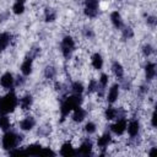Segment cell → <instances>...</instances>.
I'll return each instance as SVG.
<instances>
[{"label": "cell", "mask_w": 157, "mask_h": 157, "mask_svg": "<svg viewBox=\"0 0 157 157\" xmlns=\"http://www.w3.org/2000/svg\"><path fill=\"white\" fill-rule=\"evenodd\" d=\"M147 22H148V23H151V25L153 26V25H155V22H156V21H155V17H148Z\"/></svg>", "instance_id": "35"}, {"label": "cell", "mask_w": 157, "mask_h": 157, "mask_svg": "<svg viewBox=\"0 0 157 157\" xmlns=\"http://www.w3.org/2000/svg\"><path fill=\"white\" fill-rule=\"evenodd\" d=\"M112 142V136L109 134H103L101 137H98L97 140V146L99 148H105L108 147V145Z\"/></svg>", "instance_id": "19"}, {"label": "cell", "mask_w": 157, "mask_h": 157, "mask_svg": "<svg viewBox=\"0 0 157 157\" xmlns=\"http://www.w3.org/2000/svg\"><path fill=\"white\" fill-rule=\"evenodd\" d=\"M0 115H1V114H0Z\"/></svg>", "instance_id": "37"}, {"label": "cell", "mask_w": 157, "mask_h": 157, "mask_svg": "<svg viewBox=\"0 0 157 157\" xmlns=\"http://www.w3.org/2000/svg\"><path fill=\"white\" fill-rule=\"evenodd\" d=\"M75 49V42L70 36H66L61 40V53L65 59H69Z\"/></svg>", "instance_id": "4"}, {"label": "cell", "mask_w": 157, "mask_h": 157, "mask_svg": "<svg viewBox=\"0 0 157 157\" xmlns=\"http://www.w3.org/2000/svg\"><path fill=\"white\" fill-rule=\"evenodd\" d=\"M126 125H128L126 119H125L124 117H121V118H118L117 121L110 126V130H112L115 135L120 136V135H123V134L126 131Z\"/></svg>", "instance_id": "6"}, {"label": "cell", "mask_w": 157, "mask_h": 157, "mask_svg": "<svg viewBox=\"0 0 157 157\" xmlns=\"http://www.w3.org/2000/svg\"><path fill=\"white\" fill-rule=\"evenodd\" d=\"M34 125H36V120H34V118H32V117H26V118H23V119L20 121V128H21L22 130H25V131H28V130L33 129Z\"/></svg>", "instance_id": "12"}, {"label": "cell", "mask_w": 157, "mask_h": 157, "mask_svg": "<svg viewBox=\"0 0 157 157\" xmlns=\"http://www.w3.org/2000/svg\"><path fill=\"white\" fill-rule=\"evenodd\" d=\"M10 43V34L9 33H0V52H2Z\"/></svg>", "instance_id": "24"}, {"label": "cell", "mask_w": 157, "mask_h": 157, "mask_svg": "<svg viewBox=\"0 0 157 157\" xmlns=\"http://www.w3.org/2000/svg\"><path fill=\"white\" fill-rule=\"evenodd\" d=\"M21 136L12 132V131H5V135L2 136V148L5 150H12L17 146Z\"/></svg>", "instance_id": "3"}, {"label": "cell", "mask_w": 157, "mask_h": 157, "mask_svg": "<svg viewBox=\"0 0 157 157\" xmlns=\"http://www.w3.org/2000/svg\"><path fill=\"white\" fill-rule=\"evenodd\" d=\"M126 130H128V134H129L130 137L137 136V134L140 131V123H139V120H136V119L130 120L129 124L126 125Z\"/></svg>", "instance_id": "8"}, {"label": "cell", "mask_w": 157, "mask_h": 157, "mask_svg": "<svg viewBox=\"0 0 157 157\" xmlns=\"http://www.w3.org/2000/svg\"><path fill=\"white\" fill-rule=\"evenodd\" d=\"M77 152H80L81 155H85V156L91 155V152H92V142H91L90 140H85V141H82V144L80 145Z\"/></svg>", "instance_id": "14"}, {"label": "cell", "mask_w": 157, "mask_h": 157, "mask_svg": "<svg viewBox=\"0 0 157 157\" xmlns=\"http://www.w3.org/2000/svg\"><path fill=\"white\" fill-rule=\"evenodd\" d=\"M71 92H72V94H78V96H81L82 92H83V85H82L81 82H78V81L72 82V85H71Z\"/></svg>", "instance_id": "25"}, {"label": "cell", "mask_w": 157, "mask_h": 157, "mask_svg": "<svg viewBox=\"0 0 157 157\" xmlns=\"http://www.w3.org/2000/svg\"><path fill=\"white\" fill-rule=\"evenodd\" d=\"M123 36H124L125 38H131V37L134 36V32H132V29H131L130 27H124V29H123Z\"/></svg>", "instance_id": "31"}, {"label": "cell", "mask_w": 157, "mask_h": 157, "mask_svg": "<svg viewBox=\"0 0 157 157\" xmlns=\"http://www.w3.org/2000/svg\"><path fill=\"white\" fill-rule=\"evenodd\" d=\"M32 102H33V99H32V97H31L29 94L23 96L22 98L18 99V104H20V108H21L22 110H27V109H29V107L32 105Z\"/></svg>", "instance_id": "18"}, {"label": "cell", "mask_w": 157, "mask_h": 157, "mask_svg": "<svg viewBox=\"0 0 157 157\" xmlns=\"http://www.w3.org/2000/svg\"><path fill=\"white\" fill-rule=\"evenodd\" d=\"M55 74H56V71H55V69L54 67H52V66H48L47 69H45V71H44V75H45V77L47 78H54V76H55Z\"/></svg>", "instance_id": "28"}, {"label": "cell", "mask_w": 157, "mask_h": 157, "mask_svg": "<svg viewBox=\"0 0 157 157\" xmlns=\"http://www.w3.org/2000/svg\"><path fill=\"white\" fill-rule=\"evenodd\" d=\"M85 131L88 132V134H93V132L96 131V124L92 123V121L86 123V125H85Z\"/></svg>", "instance_id": "30"}, {"label": "cell", "mask_w": 157, "mask_h": 157, "mask_svg": "<svg viewBox=\"0 0 157 157\" xmlns=\"http://www.w3.org/2000/svg\"><path fill=\"white\" fill-rule=\"evenodd\" d=\"M55 20V13L53 12V11H47V13H45V21H48V22H52V21H54Z\"/></svg>", "instance_id": "32"}, {"label": "cell", "mask_w": 157, "mask_h": 157, "mask_svg": "<svg viewBox=\"0 0 157 157\" xmlns=\"http://www.w3.org/2000/svg\"><path fill=\"white\" fill-rule=\"evenodd\" d=\"M98 0H85V15L90 18H94L98 15Z\"/></svg>", "instance_id": "5"}, {"label": "cell", "mask_w": 157, "mask_h": 157, "mask_svg": "<svg viewBox=\"0 0 157 157\" xmlns=\"http://www.w3.org/2000/svg\"><path fill=\"white\" fill-rule=\"evenodd\" d=\"M110 21L115 28H121L123 27V18L118 11H113L110 13Z\"/></svg>", "instance_id": "16"}, {"label": "cell", "mask_w": 157, "mask_h": 157, "mask_svg": "<svg viewBox=\"0 0 157 157\" xmlns=\"http://www.w3.org/2000/svg\"><path fill=\"white\" fill-rule=\"evenodd\" d=\"M118 97H119V85L114 83L107 93V101H108V103H114L118 99Z\"/></svg>", "instance_id": "10"}, {"label": "cell", "mask_w": 157, "mask_h": 157, "mask_svg": "<svg viewBox=\"0 0 157 157\" xmlns=\"http://www.w3.org/2000/svg\"><path fill=\"white\" fill-rule=\"evenodd\" d=\"M10 126H11L10 118H9L6 114L0 115V129H1L2 131H9Z\"/></svg>", "instance_id": "22"}, {"label": "cell", "mask_w": 157, "mask_h": 157, "mask_svg": "<svg viewBox=\"0 0 157 157\" xmlns=\"http://www.w3.org/2000/svg\"><path fill=\"white\" fill-rule=\"evenodd\" d=\"M97 86H98V81H97V80H91V81L88 82V86H87V92H88V93L96 92V91H97Z\"/></svg>", "instance_id": "27"}, {"label": "cell", "mask_w": 157, "mask_h": 157, "mask_svg": "<svg viewBox=\"0 0 157 157\" xmlns=\"http://www.w3.org/2000/svg\"><path fill=\"white\" fill-rule=\"evenodd\" d=\"M17 105H18V98L15 94V92L11 90L7 94L0 98V114L12 113Z\"/></svg>", "instance_id": "1"}, {"label": "cell", "mask_w": 157, "mask_h": 157, "mask_svg": "<svg viewBox=\"0 0 157 157\" xmlns=\"http://www.w3.org/2000/svg\"><path fill=\"white\" fill-rule=\"evenodd\" d=\"M60 155L61 156H72V155H76V151L74 150V147L70 142H65V144H63V146L60 148Z\"/></svg>", "instance_id": "20"}, {"label": "cell", "mask_w": 157, "mask_h": 157, "mask_svg": "<svg viewBox=\"0 0 157 157\" xmlns=\"http://www.w3.org/2000/svg\"><path fill=\"white\" fill-rule=\"evenodd\" d=\"M32 67H33V59L31 56L26 58L23 60V63L21 64V72H22V75L28 76L32 72Z\"/></svg>", "instance_id": "11"}, {"label": "cell", "mask_w": 157, "mask_h": 157, "mask_svg": "<svg viewBox=\"0 0 157 157\" xmlns=\"http://www.w3.org/2000/svg\"><path fill=\"white\" fill-rule=\"evenodd\" d=\"M85 118H86V110L81 105H77L72 109V120L75 123H81Z\"/></svg>", "instance_id": "9"}, {"label": "cell", "mask_w": 157, "mask_h": 157, "mask_svg": "<svg viewBox=\"0 0 157 157\" xmlns=\"http://www.w3.org/2000/svg\"><path fill=\"white\" fill-rule=\"evenodd\" d=\"M91 64L96 70H101L103 67V58H102V55L98 54V53L93 54L92 58H91Z\"/></svg>", "instance_id": "17"}, {"label": "cell", "mask_w": 157, "mask_h": 157, "mask_svg": "<svg viewBox=\"0 0 157 157\" xmlns=\"http://www.w3.org/2000/svg\"><path fill=\"white\" fill-rule=\"evenodd\" d=\"M40 150H42V146L38 145V144H31L26 147V153L27 155H39L40 153Z\"/></svg>", "instance_id": "23"}, {"label": "cell", "mask_w": 157, "mask_h": 157, "mask_svg": "<svg viewBox=\"0 0 157 157\" xmlns=\"http://www.w3.org/2000/svg\"><path fill=\"white\" fill-rule=\"evenodd\" d=\"M0 85L6 90H12V87L15 85V78H13L12 74H10V72L2 74L0 77Z\"/></svg>", "instance_id": "7"}, {"label": "cell", "mask_w": 157, "mask_h": 157, "mask_svg": "<svg viewBox=\"0 0 157 157\" xmlns=\"http://www.w3.org/2000/svg\"><path fill=\"white\" fill-rule=\"evenodd\" d=\"M151 124H152V128H156V113L155 112L152 113V117H151Z\"/></svg>", "instance_id": "34"}, {"label": "cell", "mask_w": 157, "mask_h": 157, "mask_svg": "<svg viewBox=\"0 0 157 157\" xmlns=\"http://www.w3.org/2000/svg\"><path fill=\"white\" fill-rule=\"evenodd\" d=\"M39 155H44V156H45V155H55V152H54V151H52L49 147H44V148L42 147V150H40V153H39Z\"/></svg>", "instance_id": "33"}, {"label": "cell", "mask_w": 157, "mask_h": 157, "mask_svg": "<svg viewBox=\"0 0 157 157\" xmlns=\"http://www.w3.org/2000/svg\"><path fill=\"white\" fill-rule=\"evenodd\" d=\"M16 1H17V2H21V4H25L26 0H16Z\"/></svg>", "instance_id": "36"}, {"label": "cell", "mask_w": 157, "mask_h": 157, "mask_svg": "<svg viewBox=\"0 0 157 157\" xmlns=\"http://www.w3.org/2000/svg\"><path fill=\"white\" fill-rule=\"evenodd\" d=\"M12 12L16 13V15H21L25 12V4H21V2H15L13 6H12Z\"/></svg>", "instance_id": "26"}, {"label": "cell", "mask_w": 157, "mask_h": 157, "mask_svg": "<svg viewBox=\"0 0 157 157\" xmlns=\"http://www.w3.org/2000/svg\"><path fill=\"white\" fill-rule=\"evenodd\" d=\"M112 71H113V74H114L118 78H121V77L124 76V69H123L121 64L118 63V61H114V63H113V65H112Z\"/></svg>", "instance_id": "21"}, {"label": "cell", "mask_w": 157, "mask_h": 157, "mask_svg": "<svg viewBox=\"0 0 157 157\" xmlns=\"http://www.w3.org/2000/svg\"><path fill=\"white\" fill-rule=\"evenodd\" d=\"M81 103H82V97H81V96H78V94H72V96H70V97L65 98V99L63 101L61 105H60V114H61V119L64 120V119L69 115V113H71V112H72V109H74L75 107L81 105Z\"/></svg>", "instance_id": "2"}, {"label": "cell", "mask_w": 157, "mask_h": 157, "mask_svg": "<svg viewBox=\"0 0 157 157\" xmlns=\"http://www.w3.org/2000/svg\"><path fill=\"white\" fill-rule=\"evenodd\" d=\"M152 53H153V48H152V45H151V44H145L144 48H142V54H144L145 56L148 58Z\"/></svg>", "instance_id": "29"}, {"label": "cell", "mask_w": 157, "mask_h": 157, "mask_svg": "<svg viewBox=\"0 0 157 157\" xmlns=\"http://www.w3.org/2000/svg\"><path fill=\"white\" fill-rule=\"evenodd\" d=\"M104 117L107 120H114L119 118V109L114 108V107H108L104 110Z\"/></svg>", "instance_id": "15"}, {"label": "cell", "mask_w": 157, "mask_h": 157, "mask_svg": "<svg viewBox=\"0 0 157 157\" xmlns=\"http://www.w3.org/2000/svg\"><path fill=\"white\" fill-rule=\"evenodd\" d=\"M145 72H146V78H147V81L153 80L155 76H156V64L148 61V63L146 64V66H145Z\"/></svg>", "instance_id": "13"}]
</instances>
